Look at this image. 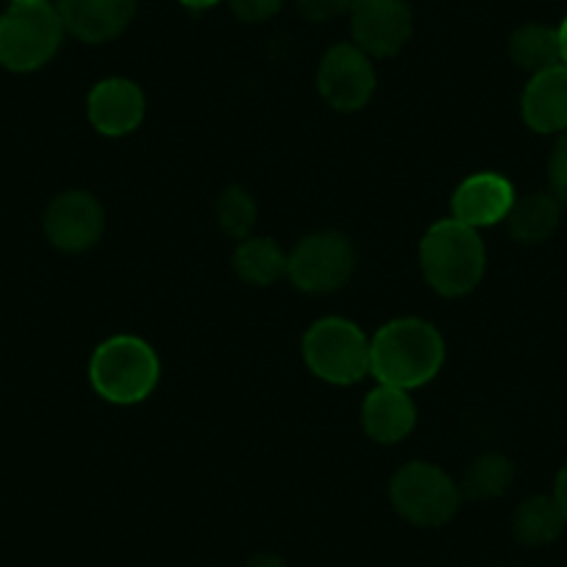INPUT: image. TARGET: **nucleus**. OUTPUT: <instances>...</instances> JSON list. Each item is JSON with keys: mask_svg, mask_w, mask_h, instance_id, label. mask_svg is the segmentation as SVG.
I'll use <instances>...</instances> for the list:
<instances>
[{"mask_svg": "<svg viewBox=\"0 0 567 567\" xmlns=\"http://www.w3.org/2000/svg\"><path fill=\"white\" fill-rule=\"evenodd\" d=\"M443 364L445 340L429 320H390L370 340V375L379 384L412 392L437 379Z\"/></svg>", "mask_w": 567, "mask_h": 567, "instance_id": "1", "label": "nucleus"}, {"mask_svg": "<svg viewBox=\"0 0 567 567\" xmlns=\"http://www.w3.org/2000/svg\"><path fill=\"white\" fill-rule=\"evenodd\" d=\"M417 259L425 284L443 298H462L473 292L487 270V248L478 231L454 217L434 223L423 234Z\"/></svg>", "mask_w": 567, "mask_h": 567, "instance_id": "2", "label": "nucleus"}, {"mask_svg": "<svg viewBox=\"0 0 567 567\" xmlns=\"http://www.w3.org/2000/svg\"><path fill=\"white\" fill-rule=\"evenodd\" d=\"M159 375L156 351L134 334H114L92 351L90 384L114 406H134L154 395Z\"/></svg>", "mask_w": 567, "mask_h": 567, "instance_id": "3", "label": "nucleus"}, {"mask_svg": "<svg viewBox=\"0 0 567 567\" xmlns=\"http://www.w3.org/2000/svg\"><path fill=\"white\" fill-rule=\"evenodd\" d=\"M64 42V25L53 3H12L0 14V68L34 73L45 68Z\"/></svg>", "mask_w": 567, "mask_h": 567, "instance_id": "4", "label": "nucleus"}, {"mask_svg": "<svg viewBox=\"0 0 567 567\" xmlns=\"http://www.w3.org/2000/svg\"><path fill=\"white\" fill-rule=\"evenodd\" d=\"M307 368L320 381L351 386L370 375V340L346 318H320L307 329L301 342Z\"/></svg>", "mask_w": 567, "mask_h": 567, "instance_id": "5", "label": "nucleus"}, {"mask_svg": "<svg viewBox=\"0 0 567 567\" xmlns=\"http://www.w3.org/2000/svg\"><path fill=\"white\" fill-rule=\"evenodd\" d=\"M390 504L417 528H440L456 517L462 506L460 482L432 462H409L390 478Z\"/></svg>", "mask_w": 567, "mask_h": 567, "instance_id": "6", "label": "nucleus"}, {"mask_svg": "<svg viewBox=\"0 0 567 567\" xmlns=\"http://www.w3.org/2000/svg\"><path fill=\"white\" fill-rule=\"evenodd\" d=\"M357 270V248L340 231H315L287 254V278L307 296L337 292Z\"/></svg>", "mask_w": 567, "mask_h": 567, "instance_id": "7", "label": "nucleus"}, {"mask_svg": "<svg viewBox=\"0 0 567 567\" xmlns=\"http://www.w3.org/2000/svg\"><path fill=\"white\" fill-rule=\"evenodd\" d=\"M318 92L334 112H359L375 92L373 59L353 42L329 48L320 59Z\"/></svg>", "mask_w": 567, "mask_h": 567, "instance_id": "8", "label": "nucleus"}, {"mask_svg": "<svg viewBox=\"0 0 567 567\" xmlns=\"http://www.w3.org/2000/svg\"><path fill=\"white\" fill-rule=\"evenodd\" d=\"M106 228V212L101 200L86 189H68L48 204L42 215V231L48 243L62 254H84L95 248Z\"/></svg>", "mask_w": 567, "mask_h": 567, "instance_id": "9", "label": "nucleus"}, {"mask_svg": "<svg viewBox=\"0 0 567 567\" xmlns=\"http://www.w3.org/2000/svg\"><path fill=\"white\" fill-rule=\"evenodd\" d=\"M348 18L353 45L370 59L395 56L412 40L414 14L409 0H353Z\"/></svg>", "mask_w": 567, "mask_h": 567, "instance_id": "10", "label": "nucleus"}, {"mask_svg": "<svg viewBox=\"0 0 567 567\" xmlns=\"http://www.w3.org/2000/svg\"><path fill=\"white\" fill-rule=\"evenodd\" d=\"M64 34L86 45L112 42L134 20L140 0H53Z\"/></svg>", "mask_w": 567, "mask_h": 567, "instance_id": "11", "label": "nucleus"}, {"mask_svg": "<svg viewBox=\"0 0 567 567\" xmlns=\"http://www.w3.org/2000/svg\"><path fill=\"white\" fill-rule=\"evenodd\" d=\"M515 187L501 173H473L451 195V217L471 228L498 226L515 206Z\"/></svg>", "mask_w": 567, "mask_h": 567, "instance_id": "12", "label": "nucleus"}, {"mask_svg": "<svg viewBox=\"0 0 567 567\" xmlns=\"http://www.w3.org/2000/svg\"><path fill=\"white\" fill-rule=\"evenodd\" d=\"M145 92L131 79H103L86 95V117L103 136H125L145 120Z\"/></svg>", "mask_w": 567, "mask_h": 567, "instance_id": "13", "label": "nucleus"}, {"mask_svg": "<svg viewBox=\"0 0 567 567\" xmlns=\"http://www.w3.org/2000/svg\"><path fill=\"white\" fill-rule=\"evenodd\" d=\"M520 117L537 134L567 131V64L532 75L520 95Z\"/></svg>", "mask_w": 567, "mask_h": 567, "instance_id": "14", "label": "nucleus"}, {"mask_svg": "<svg viewBox=\"0 0 567 567\" xmlns=\"http://www.w3.org/2000/svg\"><path fill=\"white\" fill-rule=\"evenodd\" d=\"M414 425H417V406L406 390L379 384L362 401V429L373 443H401L414 432Z\"/></svg>", "mask_w": 567, "mask_h": 567, "instance_id": "15", "label": "nucleus"}, {"mask_svg": "<svg viewBox=\"0 0 567 567\" xmlns=\"http://www.w3.org/2000/svg\"><path fill=\"white\" fill-rule=\"evenodd\" d=\"M567 517L561 515L559 504L554 495H532V498L520 501L512 515V534L526 548H543L559 539L565 532Z\"/></svg>", "mask_w": 567, "mask_h": 567, "instance_id": "16", "label": "nucleus"}, {"mask_svg": "<svg viewBox=\"0 0 567 567\" xmlns=\"http://www.w3.org/2000/svg\"><path fill=\"white\" fill-rule=\"evenodd\" d=\"M561 204L550 193H528L515 198L506 226L515 243L539 245L559 228Z\"/></svg>", "mask_w": 567, "mask_h": 567, "instance_id": "17", "label": "nucleus"}, {"mask_svg": "<svg viewBox=\"0 0 567 567\" xmlns=\"http://www.w3.org/2000/svg\"><path fill=\"white\" fill-rule=\"evenodd\" d=\"M506 51H509L515 68H520L528 75H537L561 64L559 31L543 23H526L512 31Z\"/></svg>", "mask_w": 567, "mask_h": 567, "instance_id": "18", "label": "nucleus"}, {"mask_svg": "<svg viewBox=\"0 0 567 567\" xmlns=\"http://www.w3.org/2000/svg\"><path fill=\"white\" fill-rule=\"evenodd\" d=\"M234 272L250 287H272L287 276V254L270 237H248L234 250Z\"/></svg>", "mask_w": 567, "mask_h": 567, "instance_id": "19", "label": "nucleus"}, {"mask_svg": "<svg viewBox=\"0 0 567 567\" xmlns=\"http://www.w3.org/2000/svg\"><path fill=\"white\" fill-rule=\"evenodd\" d=\"M515 482V465L504 454H482L467 465L462 476V498L471 501H495L509 493Z\"/></svg>", "mask_w": 567, "mask_h": 567, "instance_id": "20", "label": "nucleus"}, {"mask_svg": "<svg viewBox=\"0 0 567 567\" xmlns=\"http://www.w3.org/2000/svg\"><path fill=\"white\" fill-rule=\"evenodd\" d=\"M256 215H259L256 200L245 187L223 189L220 198H217L215 204V217L220 231L226 234V237L239 239V243L250 237V231H254L256 226Z\"/></svg>", "mask_w": 567, "mask_h": 567, "instance_id": "21", "label": "nucleus"}, {"mask_svg": "<svg viewBox=\"0 0 567 567\" xmlns=\"http://www.w3.org/2000/svg\"><path fill=\"white\" fill-rule=\"evenodd\" d=\"M548 184L550 195L559 204H567V131H561L554 142V151L548 156Z\"/></svg>", "mask_w": 567, "mask_h": 567, "instance_id": "22", "label": "nucleus"}, {"mask_svg": "<svg viewBox=\"0 0 567 567\" xmlns=\"http://www.w3.org/2000/svg\"><path fill=\"white\" fill-rule=\"evenodd\" d=\"M298 12L309 23H331L337 18L351 14L353 0H296Z\"/></svg>", "mask_w": 567, "mask_h": 567, "instance_id": "23", "label": "nucleus"}, {"mask_svg": "<svg viewBox=\"0 0 567 567\" xmlns=\"http://www.w3.org/2000/svg\"><path fill=\"white\" fill-rule=\"evenodd\" d=\"M284 0H228V9L243 23H267L281 12Z\"/></svg>", "mask_w": 567, "mask_h": 567, "instance_id": "24", "label": "nucleus"}, {"mask_svg": "<svg viewBox=\"0 0 567 567\" xmlns=\"http://www.w3.org/2000/svg\"><path fill=\"white\" fill-rule=\"evenodd\" d=\"M554 501L559 504L561 515L567 517V462L559 467V473H556V484H554Z\"/></svg>", "mask_w": 567, "mask_h": 567, "instance_id": "25", "label": "nucleus"}, {"mask_svg": "<svg viewBox=\"0 0 567 567\" xmlns=\"http://www.w3.org/2000/svg\"><path fill=\"white\" fill-rule=\"evenodd\" d=\"M245 567H287V561L276 554H256V556H250L248 565Z\"/></svg>", "mask_w": 567, "mask_h": 567, "instance_id": "26", "label": "nucleus"}, {"mask_svg": "<svg viewBox=\"0 0 567 567\" xmlns=\"http://www.w3.org/2000/svg\"><path fill=\"white\" fill-rule=\"evenodd\" d=\"M178 3H182V7H187V9H193V12H206V9L217 7L220 0H178Z\"/></svg>", "mask_w": 567, "mask_h": 567, "instance_id": "27", "label": "nucleus"}, {"mask_svg": "<svg viewBox=\"0 0 567 567\" xmlns=\"http://www.w3.org/2000/svg\"><path fill=\"white\" fill-rule=\"evenodd\" d=\"M559 45H561V64H567V18L561 20V25L559 29Z\"/></svg>", "mask_w": 567, "mask_h": 567, "instance_id": "28", "label": "nucleus"}, {"mask_svg": "<svg viewBox=\"0 0 567 567\" xmlns=\"http://www.w3.org/2000/svg\"><path fill=\"white\" fill-rule=\"evenodd\" d=\"M9 3H25V7H34V3H53V0H9Z\"/></svg>", "mask_w": 567, "mask_h": 567, "instance_id": "29", "label": "nucleus"}]
</instances>
